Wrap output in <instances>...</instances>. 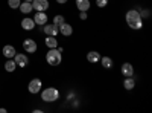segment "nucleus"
<instances>
[{"instance_id":"obj_1","label":"nucleus","mask_w":152,"mask_h":113,"mask_svg":"<svg viewBox=\"0 0 152 113\" xmlns=\"http://www.w3.org/2000/svg\"><path fill=\"white\" fill-rule=\"evenodd\" d=\"M125 21L128 24V28L132 31H140L143 28V18L140 16L138 9H129L125 14Z\"/></svg>"},{"instance_id":"obj_2","label":"nucleus","mask_w":152,"mask_h":113,"mask_svg":"<svg viewBox=\"0 0 152 113\" xmlns=\"http://www.w3.org/2000/svg\"><path fill=\"white\" fill-rule=\"evenodd\" d=\"M41 99L44 103H56L61 93L56 87H46V89H41Z\"/></svg>"},{"instance_id":"obj_3","label":"nucleus","mask_w":152,"mask_h":113,"mask_svg":"<svg viewBox=\"0 0 152 113\" xmlns=\"http://www.w3.org/2000/svg\"><path fill=\"white\" fill-rule=\"evenodd\" d=\"M46 61H47L49 66H53V67L59 66L62 63V52H59L56 47L49 49L47 54H46Z\"/></svg>"},{"instance_id":"obj_4","label":"nucleus","mask_w":152,"mask_h":113,"mask_svg":"<svg viewBox=\"0 0 152 113\" xmlns=\"http://www.w3.org/2000/svg\"><path fill=\"white\" fill-rule=\"evenodd\" d=\"M41 89H43V81H41L40 78H32V80L29 81V84H28V90H29V93H32V95L40 93Z\"/></svg>"},{"instance_id":"obj_5","label":"nucleus","mask_w":152,"mask_h":113,"mask_svg":"<svg viewBox=\"0 0 152 113\" xmlns=\"http://www.w3.org/2000/svg\"><path fill=\"white\" fill-rule=\"evenodd\" d=\"M23 49H24V52H28V54H35L37 49H38V44H37L35 40L26 38V40L23 41Z\"/></svg>"},{"instance_id":"obj_6","label":"nucleus","mask_w":152,"mask_h":113,"mask_svg":"<svg viewBox=\"0 0 152 113\" xmlns=\"http://www.w3.org/2000/svg\"><path fill=\"white\" fill-rule=\"evenodd\" d=\"M47 14L46 11H37V14L34 16V21L35 24H38V26H44V24L47 23Z\"/></svg>"},{"instance_id":"obj_7","label":"nucleus","mask_w":152,"mask_h":113,"mask_svg":"<svg viewBox=\"0 0 152 113\" xmlns=\"http://www.w3.org/2000/svg\"><path fill=\"white\" fill-rule=\"evenodd\" d=\"M14 61H15L17 67H21V69H23V67H26V66H28L29 58H28V55H26V54H15Z\"/></svg>"},{"instance_id":"obj_8","label":"nucleus","mask_w":152,"mask_h":113,"mask_svg":"<svg viewBox=\"0 0 152 113\" xmlns=\"http://www.w3.org/2000/svg\"><path fill=\"white\" fill-rule=\"evenodd\" d=\"M43 31H44L46 35H52V37H56L58 32H59L58 26H56V24H53V23H46L44 26H43Z\"/></svg>"},{"instance_id":"obj_9","label":"nucleus","mask_w":152,"mask_h":113,"mask_svg":"<svg viewBox=\"0 0 152 113\" xmlns=\"http://www.w3.org/2000/svg\"><path fill=\"white\" fill-rule=\"evenodd\" d=\"M120 72L125 78L128 77H134V66L131 64V63H123L122 67H120Z\"/></svg>"},{"instance_id":"obj_10","label":"nucleus","mask_w":152,"mask_h":113,"mask_svg":"<svg viewBox=\"0 0 152 113\" xmlns=\"http://www.w3.org/2000/svg\"><path fill=\"white\" fill-rule=\"evenodd\" d=\"M32 6L35 11H47L49 9V0H32Z\"/></svg>"},{"instance_id":"obj_11","label":"nucleus","mask_w":152,"mask_h":113,"mask_svg":"<svg viewBox=\"0 0 152 113\" xmlns=\"http://www.w3.org/2000/svg\"><path fill=\"white\" fill-rule=\"evenodd\" d=\"M58 29H59V34L64 35V37H70L73 34V26H72L70 23H66V21L62 23V24H59Z\"/></svg>"},{"instance_id":"obj_12","label":"nucleus","mask_w":152,"mask_h":113,"mask_svg":"<svg viewBox=\"0 0 152 113\" xmlns=\"http://www.w3.org/2000/svg\"><path fill=\"white\" fill-rule=\"evenodd\" d=\"M35 21H34V18H31V17H24L23 20H21V28L24 29V31H34L35 29Z\"/></svg>"},{"instance_id":"obj_13","label":"nucleus","mask_w":152,"mask_h":113,"mask_svg":"<svg viewBox=\"0 0 152 113\" xmlns=\"http://www.w3.org/2000/svg\"><path fill=\"white\" fill-rule=\"evenodd\" d=\"M75 5H76V8H78V11H87V12L91 6L90 0H75Z\"/></svg>"},{"instance_id":"obj_14","label":"nucleus","mask_w":152,"mask_h":113,"mask_svg":"<svg viewBox=\"0 0 152 113\" xmlns=\"http://www.w3.org/2000/svg\"><path fill=\"white\" fill-rule=\"evenodd\" d=\"M3 55H5V58H14L15 57V54H17V51H15V47L12 46V44H6L5 47H3Z\"/></svg>"},{"instance_id":"obj_15","label":"nucleus","mask_w":152,"mask_h":113,"mask_svg":"<svg viewBox=\"0 0 152 113\" xmlns=\"http://www.w3.org/2000/svg\"><path fill=\"white\" fill-rule=\"evenodd\" d=\"M100 57H102V55H100L97 51H90V52L87 54V61L91 63V64H96V63H99Z\"/></svg>"},{"instance_id":"obj_16","label":"nucleus","mask_w":152,"mask_h":113,"mask_svg":"<svg viewBox=\"0 0 152 113\" xmlns=\"http://www.w3.org/2000/svg\"><path fill=\"white\" fill-rule=\"evenodd\" d=\"M44 44L49 47V49H53V47H58V38L56 37H52V35H46V40H44Z\"/></svg>"},{"instance_id":"obj_17","label":"nucleus","mask_w":152,"mask_h":113,"mask_svg":"<svg viewBox=\"0 0 152 113\" xmlns=\"http://www.w3.org/2000/svg\"><path fill=\"white\" fill-rule=\"evenodd\" d=\"M18 9L23 12V14H31V12L34 11V6H32V2H21Z\"/></svg>"},{"instance_id":"obj_18","label":"nucleus","mask_w":152,"mask_h":113,"mask_svg":"<svg viewBox=\"0 0 152 113\" xmlns=\"http://www.w3.org/2000/svg\"><path fill=\"white\" fill-rule=\"evenodd\" d=\"M134 87H135V80L132 77H128L123 80V89L125 90H132Z\"/></svg>"},{"instance_id":"obj_19","label":"nucleus","mask_w":152,"mask_h":113,"mask_svg":"<svg viewBox=\"0 0 152 113\" xmlns=\"http://www.w3.org/2000/svg\"><path fill=\"white\" fill-rule=\"evenodd\" d=\"M15 69H17V64H15L14 58H6V63H5V70H6V72H14Z\"/></svg>"},{"instance_id":"obj_20","label":"nucleus","mask_w":152,"mask_h":113,"mask_svg":"<svg viewBox=\"0 0 152 113\" xmlns=\"http://www.w3.org/2000/svg\"><path fill=\"white\" fill-rule=\"evenodd\" d=\"M100 64H102L105 69H111L113 67V58L111 57H100Z\"/></svg>"},{"instance_id":"obj_21","label":"nucleus","mask_w":152,"mask_h":113,"mask_svg":"<svg viewBox=\"0 0 152 113\" xmlns=\"http://www.w3.org/2000/svg\"><path fill=\"white\" fill-rule=\"evenodd\" d=\"M64 21H66V18H64V16H61V14H56V16L53 17V24H56V26L62 24Z\"/></svg>"},{"instance_id":"obj_22","label":"nucleus","mask_w":152,"mask_h":113,"mask_svg":"<svg viewBox=\"0 0 152 113\" xmlns=\"http://www.w3.org/2000/svg\"><path fill=\"white\" fill-rule=\"evenodd\" d=\"M20 3H21V0H8V5H9V8H12V9H18Z\"/></svg>"},{"instance_id":"obj_23","label":"nucleus","mask_w":152,"mask_h":113,"mask_svg":"<svg viewBox=\"0 0 152 113\" xmlns=\"http://www.w3.org/2000/svg\"><path fill=\"white\" fill-rule=\"evenodd\" d=\"M97 8H107L108 6V0H96Z\"/></svg>"},{"instance_id":"obj_24","label":"nucleus","mask_w":152,"mask_h":113,"mask_svg":"<svg viewBox=\"0 0 152 113\" xmlns=\"http://www.w3.org/2000/svg\"><path fill=\"white\" fill-rule=\"evenodd\" d=\"M140 16H142V18H148V17L151 16V11H149V9H145V11L140 12Z\"/></svg>"},{"instance_id":"obj_25","label":"nucleus","mask_w":152,"mask_h":113,"mask_svg":"<svg viewBox=\"0 0 152 113\" xmlns=\"http://www.w3.org/2000/svg\"><path fill=\"white\" fill-rule=\"evenodd\" d=\"M79 18H81V20H87V18H88L87 11H79Z\"/></svg>"},{"instance_id":"obj_26","label":"nucleus","mask_w":152,"mask_h":113,"mask_svg":"<svg viewBox=\"0 0 152 113\" xmlns=\"http://www.w3.org/2000/svg\"><path fill=\"white\" fill-rule=\"evenodd\" d=\"M67 2H69V0H56V3H58V5H66Z\"/></svg>"},{"instance_id":"obj_27","label":"nucleus","mask_w":152,"mask_h":113,"mask_svg":"<svg viewBox=\"0 0 152 113\" xmlns=\"http://www.w3.org/2000/svg\"><path fill=\"white\" fill-rule=\"evenodd\" d=\"M75 98V93H69L67 95V101H70V99H73Z\"/></svg>"},{"instance_id":"obj_28","label":"nucleus","mask_w":152,"mask_h":113,"mask_svg":"<svg viewBox=\"0 0 152 113\" xmlns=\"http://www.w3.org/2000/svg\"><path fill=\"white\" fill-rule=\"evenodd\" d=\"M34 112H35V113H43V110H41V109H35Z\"/></svg>"},{"instance_id":"obj_29","label":"nucleus","mask_w":152,"mask_h":113,"mask_svg":"<svg viewBox=\"0 0 152 113\" xmlns=\"http://www.w3.org/2000/svg\"><path fill=\"white\" fill-rule=\"evenodd\" d=\"M0 113H6V109H3V107H2V109H0Z\"/></svg>"},{"instance_id":"obj_30","label":"nucleus","mask_w":152,"mask_h":113,"mask_svg":"<svg viewBox=\"0 0 152 113\" xmlns=\"http://www.w3.org/2000/svg\"><path fill=\"white\" fill-rule=\"evenodd\" d=\"M23 2H32V0H23Z\"/></svg>"}]
</instances>
